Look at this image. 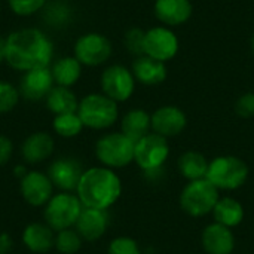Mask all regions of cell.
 Returning a JSON list of instances; mask_svg holds the SVG:
<instances>
[{"label": "cell", "instance_id": "obj_1", "mask_svg": "<svg viewBox=\"0 0 254 254\" xmlns=\"http://www.w3.org/2000/svg\"><path fill=\"white\" fill-rule=\"evenodd\" d=\"M4 40V63L15 71L24 73L39 67H49L54 61V42L40 28H18L9 33Z\"/></svg>", "mask_w": 254, "mask_h": 254}, {"label": "cell", "instance_id": "obj_2", "mask_svg": "<svg viewBox=\"0 0 254 254\" xmlns=\"http://www.w3.org/2000/svg\"><path fill=\"white\" fill-rule=\"evenodd\" d=\"M77 198L86 208L107 210L122 193L121 179L106 167H94L83 171L77 189Z\"/></svg>", "mask_w": 254, "mask_h": 254}, {"label": "cell", "instance_id": "obj_3", "mask_svg": "<svg viewBox=\"0 0 254 254\" xmlns=\"http://www.w3.org/2000/svg\"><path fill=\"white\" fill-rule=\"evenodd\" d=\"M77 115L83 127L91 129H106L110 128L119 116L118 103L101 94L85 95L77 106Z\"/></svg>", "mask_w": 254, "mask_h": 254}, {"label": "cell", "instance_id": "obj_4", "mask_svg": "<svg viewBox=\"0 0 254 254\" xmlns=\"http://www.w3.org/2000/svg\"><path fill=\"white\" fill-rule=\"evenodd\" d=\"M247 177V164L238 156L226 155L217 156L210 162L205 179L219 190H235L246 183Z\"/></svg>", "mask_w": 254, "mask_h": 254}, {"label": "cell", "instance_id": "obj_5", "mask_svg": "<svg viewBox=\"0 0 254 254\" xmlns=\"http://www.w3.org/2000/svg\"><path fill=\"white\" fill-rule=\"evenodd\" d=\"M219 189L207 179L189 182L180 193V207L192 217L213 213L219 201Z\"/></svg>", "mask_w": 254, "mask_h": 254}, {"label": "cell", "instance_id": "obj_6", "mask_svg": "<svg viewBox=\"0 0 254 254\" xmlns=\"http://www.w3.org/2000/svg\"><path fill=\"white\" fill-rule=\"evenodd\" d=\"M135 143L122 132L103 135L95 144L97 159L106 168H122L134 161Z\"/></svg>", "mask_w": 254, "mask_h": 254}, {"label": "cell", "instance_id": "obj_7", "mask_svg": "<svg viewBox=\"0 0 254 254\" xmlns=\"http://www.w3.org/2000/svg\"><path fill=\"white\" fill-rule=\"evenodd\" d=\"M82 210L83 205L77 195H71L70 192L54 195L45 208L46 225L57 232L70 229L76 225Z\"/></svg>", "mask_w": 254, "mask_h": 254}, {"label": "cell", "instance_id": "obj_8", "mask_svg": "<svg viewBox=\"0 0 254 254\" xmlns=\"http://www.w3.org/2000/svg\"><path fill=\"white\" fill-rule=\"evenodd\" d=\"M112 43L110 40L95 31L85 33L77 37L73 46L74 58L86 67H97L109 61L112 57Z\"/></svg>", "mask_w": 254, "mask_h": 254}, {"label": "cell", "instance_id": "obj_9", "mask_svg": "<svg viewBox=\"0 0 254 254\" xmlns=\"http://www.w3.org/2000/svg\"><path fill=\"white\" fill-rule=\"evenodd\" d=\"M170 155V146L165 137L155 132L147 134L135 143L134 161L146 173H155L162 168Z\"/></svg>", "mask_w": 254, "mask_h": 254}, {"label": "cell", "instance_id": "obj_10", "mask_svg": "<svg viewBox=\"0 0 254 254\" xmlns=\"http://www.w3.org/2000/svg\"><path fill=\"white\" fill-rule=\"evenodd\" d=\"M101 91L104 95L116 103H122L131 98L135 89V77L129 68L121 64L109 65L103 70L100 77Z\"/></svg>", "mask_w": 254, "mask_h": 254}, {"label": "cell", "instance_id": "obj_11", "mask_svg": "<svg viewBox=\"0 0 254 254\" xmlns=\"http://www.w3.org/2000/svg\"><path fill=\"white\" fill-rule=\"evenodd\" d=\"M179 52V39L174 31L165 25L153 27L144 34V55L167 63Z\"/></svg>", "mask_w": 254, "mask_h": 254}, {"label": "cell", "instance_id": "obj_12", "mask_svg": "<svg viewBox=\"0 0 254 254\" xmlns=\"http://www.w3.org/2000/svg\"><path fill=\"white\" fill-rule=\"evenodd\" d=\"M54 86L55 82L49 65V67H39L24 71L19 79L18 89L22 98L28 101H40L48 97V94Z\"/></svg>", "mask_w": 254, "mask_h": 254}, {"label": "cell", "instance_id": "obj_13", "mask_svg": "<svg viewBox=\"0 0 254 254\" xmlns=\"http://www.w3.org/2000/svg\"><path fill=\"white\" fill-rule=\"evenodd\" d=\"M21 195L33 207H42L54 196V185L49 177L39 171H30L21 179Z\"/></svg>", "mask_w": 254, "mask_h": 254}, {"label": "cell", "instance_id": "obj_14", "mask_svg": "<svg viewBox=\"0 0 254 254\" xmlns=\"http://www.w3.org/2000/svg\"><path fill=\"white\" fill-rule=\"evenodd\" d=\"M150 118L153 132L165 138L179 135L188 124L185 112L176 106H162L156 109L153 115H150Z\"/></svg>", "mask_w": 254, "mask_h": 254}, {"label": "cell", "instance_id": "obj_15", "mask_svg": "<svg viewBox=\"0 0 254 254\" xmlns=\"http://www.w3.org/2000/svg\"><path fill=\"white\" fill-rule=\"evenodd\" d=\"M83 171L77 161L70 158H60L49 167L48 177L52 185L64 192L76 190Z\"/></svg>", "mask_w": 254, "mask_h": 254}, {"label": "cell", "instance_id": "obj_16", "mask_svg": "<svg viewBox=\"0 0 254 254\" xmlns=\"http://www.w3.org/2000/svg\"><path fill=\"white\" fill-rule=\"evenodd\" d=\"M153 12L165 27H176L189 21L193 6L190 0H155Z\"/></svg>", "mask_w": 254, "mask_h": 254}, {"label": "cell", "instance_id": "obj_17", "mask_svg": "<svg viewBox=\"0 0 254 254\" xmlns=\"http://www.w3.org/2000/svg\"><path fill=\"white\" fill-rule=\"evenodd\" d=\"M74 226H76V232L80 235L82 240L97 241L104 235L109 226V216L106 210L83 207Z\"/></svg>", "mask_w": 254, "mask_h": 254}, {"label": "cell", "instance_id": "obj_18", "mask_svg": "<svg viewBox=\"0 0 254 254\" xmlns=\"http://www.w3.org/2000/svg\"><path fill=\"white\" fill-rule=\"evenodd\" d=\"M201 241L207 254H231L235 249L232 231L219 223L208 225L202 232Z\"/></svg>", "mask_w": 254, "mask_h": 254}, {"label": "cell", "instance_id": "obj_19", "mask_svg": "<svg viewBox=\"0 0 254 254\" xmlns=\"http://www.w3.org/2000/svg\"><path fill=\"white\" fill-rule=\"evenodd\" d=\"M131 71L137 82L147 85V86L159 85L168 76L165 63L150 58L147 55L135 57V60L132 61V65H131Z\"/></svg>", "mask_w": 254, "mask_h": 254}, {"label": "cell", "instance_id": "obj_20", "mask_svg": "<svg viewBox=\"0 0 254 254\" xmlns=\"http://www.w3.org/2000/svg\"><path fill=\"white\" fill-rule=\"evenodd\" d=\"M54 152V138L48 132L30 134L21 147V153L28 164H39L48 159Z\"/></svg>", "mask_w": 254, "mask_h": 254}, {"label": "cell", "instance_id": "obj_21", "mask_svg": "<svg viewBox=\"0 0 254 254\" xmlns=\"http://www.w3.org/2000/svg\"><path fill=\"white\" fill-rule=\"evenodd\" d=\"M82 64L74 58V55H64L52 61L51 73L55 85L71 88L76 85L82 76Z\"/></svg>", "mask_w": 254, "mask_h": 254}, {"label": "cell", "instance_id": "obj_22", "mask_svg": "<svg viewBox=\"0 0 254 254\" xmlns=\"http://www.w3.org/2000/svg\"><path fill=\"white\" fill-rule=\"evenodd\" d=\"M22 243L33 253H46L55 244L54 231L48 225L31 223L22 232Z\"/></svg>", "mask_w": 254, "mask_h": 254}, {"label": "cell", "instance_id": "obj_23", "mask_svg": "<svg viewBox=\"0 0 254 254\" xmlns=\"http://www.w3.org/2000/svg\"><path fill=\"white\" fill-rule=\"evenodd\" d=\"M121 132L131 138L134 143L140 141L143 137L150 134L152 129V118L143 109H132L124 115L121 122Z\"/></svg>", "mask_w": 254, "mask_h": 254}, {"label": "cell", "instance_id": "obj_24", "mask_svg": "<svg viewBox=\"0 0 254 254\" xmlns=\"http://www.w3.org/2000/svg\"><path fill=\"white\" fill-rule=\"evenodd\" d=\"M45 100H46L48 110L52 112L54 116L77 112L79 100L70 88L55 85Z\"/></svg>", "mask_w": 254, "mask_h": 254}, {"label": "cell", "instance_id": "obj_25", "mask_svg": "<svg viewBox=\"0 0 254 254\" xmlns=\"http://www.w3.org/2000/svg\"><path fill=\"white\" fill-rule=\"evenodd\" d=\"M42 19L51 28H65L73 21V7L65 0H48L42 9Z\"/></svg>", "mask_w": 254, "mask_h": 254}, {"label": "cell", "instance_id": "obj_26", "mask_svg": "<svg viewBox=\"0 0 254 254\" xmlns=\"http://www.w3.org/2000/svg\"><path fill=\"white\" fill-rule=\"evenodd\" d=\"M213 216L216 223L223 225L226 228L238 226L244 219V208L241 202L234 198H220L213 210Z\"/></svg>", "mask_w": 254, "mask_h": 254}, {"label": "cell", "instance_id": "obj_27", "mask_svg": "<svg viewBox=\"0 0 254 254\" xmlns=\"http://www.w3.org/2000/svg\"><path fill=\"white\" fill-rule=\"evenodd\" d=\"M208 165H210V162H207L205 156L202 153L193 152V150L183 153L177 161V167H179L180 174L185 179H188L189 182L205 179L207 171H208Z\"/></svg>", "mask_w": 254, "mask_h": 254}, {"label": "cell", "instance_id": "obj_28", "mask_svg": "<svg viewBox=\"0 0 254 254\" xmlns=\"http://www.w3.org/2000/svg\"><path fill=\"white\" fill-rule=\"evenodd\" d=\"M52 128L54 131L63 137V138H71L80 134V131L85 128L77 112L74 113H64V115H57L54 116L52 121Z\"/></svg>", "mask_w": 254, "mask_h": 254}, {"label": "cell", "instance_id": "obj_29", "mask_svg": "<svg viewBox=\"0 0 254 254\" xmlns=\"http://www.w3.org/2000/svg\"><path fill=\"white\" fill-rule=\"evenodd\" d=\"M54 247L61 254H76L82 247V238L76 231L64 229L55 235Z\"/></svg>", "mask_w": 254, "mask_h": 254}, {"label": "cell", "instance_id": "obj_30", "mask_svg": "<svg viewBox=\"0 0 254 254\" xmlns=\"http://www.w3.org/2000/svg\"><path fill=\"white\" fill-rule=\"evenodd\" d=\"M21 94L16 86L7 80H0V115L12 112L19 103Z\"/></svg>", "mask_w": 254, "mask_h": 254}, {"label": "cell", "instance_id": "obj_31", "mask_svg": "<svg viewBox=\"0 0 254 254\" xmlns=\"http://www.w3.org/2000/svg\"><path fill=\"white\" fill-rule=\"evenodd\" d=\"M46 3H48V0H7L10 10L15 15L22 16V18L42 12V9L45 7Z\"/></svg>", "mask_w": 254, "mask_h": 254}, {"label": "cell", "instance_id": "obj_32", "mask_svg": "<svg viewBox=\"0 0 254 254\" xmlns=\"http://www.w3.org/2000/svg\"><path fill=\"white\" fill-rule=\"evenodd\" d=\"M144 34L146 31H143L141 28H131L125 34V46L135 57L144 55Z\"/></svg>", "mask_w": 254, "mask_h": 254}, {"label": "cell", "instance_id": "obj_33", "mask_svg": "<svg viewBox=\"0 0 254 254\" xmlns=\"http://www.w3.org/2000/svg\"><path fill=\"white\" fill-rule=\"evenodd\" d=\"M109 254H140V249L135 240L128 237H119L110 243Z\"/></svg>", "mask_w": 254, "mask_h": 254}, {"label": "cell", "instance_id": "obj_34", "mask_svg": "<svg viewBox=\"0 0 254 254\" xmlns=\"http://www.w3.org/2000/svg\"><path fill=\"white\" fill-rule=\"evenodd\" d=\"M235 112L241 118H253L254 116V92H247L237 100Z\"/></svg>", "mask_w": 254, "mask_h": 254}, {"label": "cell", "instance_id": "obj_35", "mask_svg": "<svg viewBox=\"0 0 254 254\" xmlns=\"http://www.w3.org/2000/svg\"><path fill=\"white\" fill-rule=\"evenodd\" d=\"M12 150H13V144L10 138H7L6 135H0V165L9 162L12 156Z\"/></svg>", "mask_w": 254, "mask_h": 254}, {"label": "cell", "instance_id": "obj_36", "mask_svg": "<svg viewBox=\"0 0 254 254\" xmlns=\"http://www.w3.org/2000/svg\"><path fill=\"white\" fill-rule=\"evenodd\" d=\"M13 247V241L9 234L3 232L0 234V254H9V252Z\"/></svg>", "mask_w": 254, "mask_h": 254}, {"label": "cell", "instance_id": "obj_37", "mask_svg": "<svg viewBox=\"0 0 254 254\" xmlns=\"http://www.w3.org/2000/svg\"><path fill=\"white\" fill-rule=\"evenodd\" d=\"M4 55H6V40L4 37L0 36V64L4 63Z\"/></svg>", "mask_w": 254, "mask_h": 254}, {"label": "cell", "instance_id": "obj_38", "mask_svg": "<svg viewBox=\"0 0 254 254\" xmlns=\"http://www.w3.org/2000/svg\"><path fill=\"white\" fill-rule=\"evenodd\" d=\"M15 171H16L15 174H16L18 177H21V179H22V177H24V176L27 174V173H25V168H24V167H16V168H15Z\"/></svg>", "mask_w": 254, "mask_h": 254}, {"label": "cell", "instance_id": "obj_39", "mask_svg": "<svg viewBox=\"0 0 254 254\" xmlns=\"http://www.w3.org/2000/svg\"><path fill=\"white\" fill-rule=\"evenodd\" d=\"M252 51H253V54H254V34H253V37H252Z\"/></svg>", "mask_w": 254, "mask_h": 254}, {"label": "cell", "instance_id": "obj_40", "mask_svg": "<svg viewBox=\"0 0 254 254\" xmlns=\"http://www.w3.org/2000/svg\"><path fill=\"white\" fill-rule=\"evenodd\" d=\"M0 15H1V4H0Z\"/></svg>", "mask_w": 254, "mask_h": 254}]
</instances>
